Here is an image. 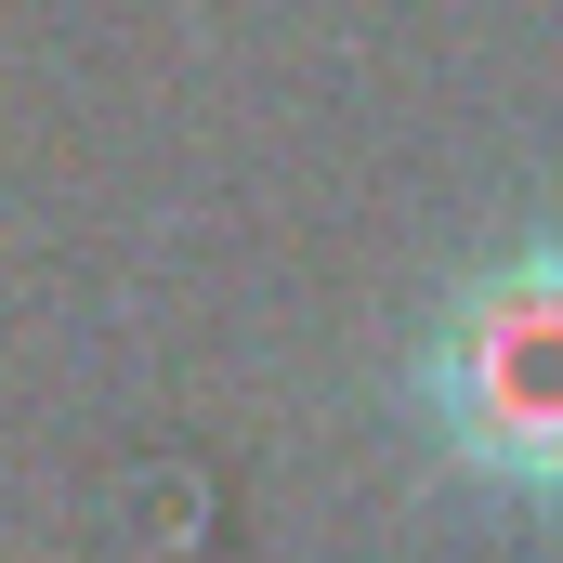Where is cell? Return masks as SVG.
I'll list each match as a JSON object with an SVG mask.
<instances>
[{
	"instance_id": "6da1fadb",
	"label": "cell",
	"mask_w": 563,
	"mask_h": 563,
	"mask_svg": "<svg viewBox=\"0 0 563 563\" xmlns=\"http://www.w3.org/2000/svg\"><path fill=\"white\" fill-rule=\"evenodd\" d=\"M407 420L445 485L498 511H563V236H511L432 301Z\"/></svg>"
}]
</instances>
